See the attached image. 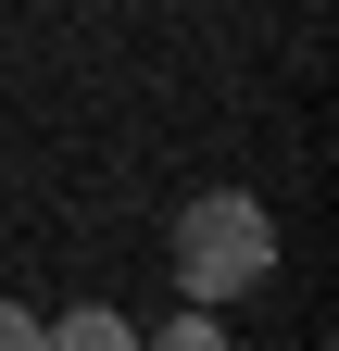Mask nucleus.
Returning a JSON list of instances; mask_svg holds the SVG:
<instances>
[{"label": "nucleus", "instance_id": "f257e3e1", "mask_svg": "<svg viewBox=\"0 0 339 351\" xmlns=\"http://www.w3.org/2000/svg\"><path fill=\"white\" fill-rule=\"evenodd\" d=\"M277 276V213L251 201V189H201L176 213V301H239V289H264Z\"/></svg>", "mask_w": 339, "mask_h": 351}, {"label": "nucleus", "instance_id": "f03ea898", "mask_svg": "<svg viewBox=\"0 0 339 351\" xmlns=\"http://www.w3.org/2000/svg\"><path fill=\"white\" fill-rule=\"evenodd\" d=\"M51 351H139V326H126V314H101V301H75V314L51 326Z\"/></svg>", "mask_w": 339, "mask_h": 351}, {"label": "nucleus", "instance_id": "7ed1b4c3", "mask_svg": "<svg viewBox=\"0 0 339 351\" xmlns=\"http://www.w3.org/2000/svg\"><path fill=\"white\" fill-rule=\"evenodd\" d=\"M139 351H226V326H214V314H201V301H189V314H176V326H151Z\"/></svg>", "mask_w": 339, "mask_h": 351}, {"label": "nucleus", "instance_id": "20e7f679", "mask_svg": "<svg viewBox=\"0 0 339 351\" xmlns=\"http://www.w3.org/2000/svg\"><path fill=\"white\" fill-rule=\"evenodd\" d=\"M0 351H51V326H38L25 301H0Z\"/></svg>", "mask_w": 339, "mask_h": 351}]
</instances>
